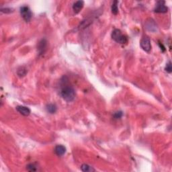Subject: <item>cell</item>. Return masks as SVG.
Returning a JSON list of instances; mask_svg holds the SVG:
<instances>
[{
	"label": "cell",
	"mask_w": 172,
	"mask_h": 172,
	"mask_svg": "<svg viewBox=\"0 0 172 172\" xmlns=\"http://www.w3.org/2000/svg\"><path fill=\"white\" fill-rule=\"evenodd\" d=\"M63 79L64 80L62 81L63 87H61V92H60V95L64 100L67 102H70L75 99V91L73 87L68 84L67 83L68 80H65L66 77H64Z\"/></svg>",
	"instance_id": "obj_1"
},
{
	"label": "cell",
	"mask_w": 172,
	"mask_h": 172,
	"mask_svg": "<svg viewBox=\"0 0 172 172\" xmlns=\"http://www.w3.org/2000/svg\"><path fill=\"white\" fill-rule=\"evenodd\" d=\"M112 38L117 43L120 45H125L128 43V38L127 36L124 35L119 29H114L112 32Z\"/></svg>",
	"instance_id": "obj_2"
},
{
	"label": "cell",
	"mask_w": 172,
	"mask_h": 172,
	"mask_svg": "<svg viewBox=\"0 0 172 172\" xmlns=\"http://www.w3.org/2000/svg\"><path fill=\"white\" fill-rule=\"evenodd\" d=\"M20 14L22 16L23 19H24L26 22H28L31 21V18L32 17V13L28 6H22L20 8Z\"/></svg>",
	"instance_id": "obj_3"
},
{
	"label": "cell",
	"mask_w": 172,
	"mask_h": 172,
	"mask_svg": "<svg viewBox=\"0 0 172 172\" xmlns=\"http://www.w3.org/2000/svg\"><path fill=\"white\" fill-rule=\"evenodd\" d=\"M140 45L142 49L145 50V52H150L151 50V40L148 36H144L141 39Z\"/></svg>",
	"instance_id": "obj_4"
},
{
	"label": "cell",
	"mask_w": 172,
	"mask_h": 172,
	"mask_svg": "<svg viewBox=\"0 0 172 172\" xmlns=\"http://www.w3.org/2000/svg\"><path fill=\"white\" fill-rule=\"evenodd\" d=\"M155 13L159 14H163L167 13L168 11V8L165 5V1H157L156 8L154 10Z\"/></svg>",
	"instance_id": "obj_5"
},
{
	"label": "cell",
	"mask_w": 172,
	"mask_h": 172,
	"mask_svg": "<svg viewBox=\"0 0 172 172\" xmlns=\"http://www.w3.org/2000/svg\"><path fill=\"white\" fill-rule=\"evenodd\" d=\"M46 46H47V41H46V39H42L38 45V52L39 55L45 54L46 50Z\"/></svg>",
	"instance_id": "obj_6"
},
{
	"label": "cell",
	"mask_w": 172,
	"mask_h": 172,
	"mask_svg": "<svg viewBox=\"0 0 172 172\" xmlns=\"http://www.w3.org/2000/svg\"><path fill=\"white\" fill-rule=\"evenodd\" d=\"M16 110L20 114H22V116H24V117H28V116H29L30 114H31V109L28 108V107L26 106H18L16 108Z\"/></svg>",
	"instance_id": "obj_7"
},
{
	"label": "cell",
	"mask_w": 172,
	"mask_h": 172,
	"mask_svg": "<svg viewBox=\"0 0 172 172\" xmlns=\"http://www.w3.org/2000/svg\"><path fill=\"white\" fill-rule=\"evenodd\" d=\"M66 147L62 145H58L55 147V153L59 157H62L65 154Z\"/></svg>",
	"instance_id": "obj_8"
},
{
	"label": "cell",
	"mask_w": 172,
	"mask_h": 172,
	"mask_svg": "<svg viewBox=\"0 0 172 172\" xmlns=\"http://www.w3.org/2000/svg\"><path fill=\"white\" fill-rule=\"evenodd\" d=\"M84 6V2L83 1H77L75 2L73 5V10L75 14H78L80 11L82 10Z\"/></svg>",
	"instance_id": "obj_9"
},
{
	"label": "cell",
	"mask_w": 172,
	"mask_h": 172,
	"mask_svg": "<svg viewBox=\"0 0 172 172\" xmlns=\"http://www.w3.org/2000/svg\"><path fill=\"white\" fill-rule=\"evenodd\" d=\"M46 110L50 114H55L57 110V107L54 104H49L46 106Z\"/></svg>",
	"instance_id": "obj_10"
},
{
	"label": "cell",
	"mask_w": 172,
	"mask_h": 172,
	"mask_svg": "<svg viewBox=\"0 0 172 172\" xmlns=\"http://www.w3.org/2000/svg\"><path fill=\"white\" fill-rule=\"evenodd\" d=\"M81 170L84 172H93L96 171L95 169H94V167L87 164H83L81 166Z\"/></svg>",
	"instance_id": "obj_11"
},
{
	"label": "cell",
	"mask_w": 172,
	"mask_h": 172,
	"mask_svg": "<svg viewBox=\"0 0 172 172\" xmlns=\"http://www.w3.org/2000/svg\"><path fill=\"white\" fill-rule=\"evenodd\" d=\"M118 1H114L113 2L112 5V13L114 15H117L118 14Z\"/></svg>",
	"instance_id": "obj_12"
},
{
	"label": "cell",
	"mask_w": 172,
	"mask_h": 172,
	"mask_svg": "<svg viewBox=\"0 0 172 172\" xmlns=\"http://www.w3.org/2000/svg\"><path fill=\"white\" fill-rule=\"evenodd\" d=\"M17 73L18 76L20 77H24L26 75L27 69H26L24 67H20V68L18 69Z\"/></svg>",
	"instance_id": "obj_13"
},
{
	"label": "cell",
	"mask_w": 172,
	"mask_h": 172,
	"mask_svg": "<svg viewBox=\"0 0 172 172\" xmlns=\"http://www.w3.org/2000/svg\"><path fill=\"white\" fill-rule=\"evenodd\" d=\"M26 169L29 171H36L38 170V167L35 163H30L26 166Z\"/></svg>",
	"instance_id": "obj_14"
},
{
	"label": "cell",
	"mask_w": 172,
	"mask_h": 172,
	"mask_svg": "<svg viewBox=\"0 0 172 172\" xmlns=\"http://www.w3.org/2000/svg\"><path fill=\"white\" fill-rule=\"evenodd\" d=\"M122 116L123 112L122 111H118L114 114V118L115 119H120V118H121L122 117Z\"/></svg>",
	"instance_id": "obj_15"
},
{
	"label": "cell",
	"mask_w": 172,
	"mask_h": 172,
	"mask_svg": "<svg viewBox=\"0 0 172 172\" xmlns=\"http://www.w3.org/2000/svg\"><path fill=\"white\" fill-rule=\"evenodd\" d=\"M166 71L167 72V73H171L172 72V67H171V63L169 61L168 62V63L166 64Z\"/></svg>",
	"instance_id": "obj_16"
},
{
	"label": "cell",
	"mask_w": 172,
	"mask_h": 172,
	"mask_svg": "<svg viewBox=\"0 0 172 172\" xmlns=\"http://www.w3.org/2000/svg\"><path fill=\"white\" fill-rule=\"evenodd\" d=\"M1 11L2 12H4V13H10L11 12V9L10 8H5V9H1Z\"/></svg>",
	"instance_id": "obj_17"
}]
</instances>
